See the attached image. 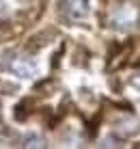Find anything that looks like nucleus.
<instances>
[{"label":"nucleus","instance_id":"f257e3e1","mask_svg":"<svg viewBox=\"0 0 140 149\" xmlns=\"http://www.w3.org/2000/svg\"><path fill=\"white\" fill-rule=\"evenodd\" d=\"M63 9L71 19H82L89 15V0H63Z\"/></svg>","mask_w":140,"mask_h":149},{"label":"nucleus","instance_id":"f03ea898","mask_svg":"<svg viewBox=\"0 0 140 149\" xmlns=\"http://www.w3.org/2000/svg\"><path fill=\"white\" fill-rule=\"evenodd\" d=\"M11 69L19 76V78H33V76L37 74V65H35L33 61H28V58H15Z\"/></svg>","mask_w":140,"mask_h":149},{"label":"nucleus","instance_id":"7ed1b4c3","mask_svg":"<svg viewBox=\"0 0 140 149\" xmlns=\"http://www.w3.org/2000/svg\"><path fill=\"white\" fill-rule=\"evenodd\" d=\"M136 22V11H134L132 7H123L121 11L114 15V26H129V24Z\"/></svg>","mask_w":140,"mask_h":149},{"label":"nucleus","instance_id":"20e7f679","mask_svg":"<svg viewBox=\"0 0 140 149\" xmlns=\"http://www.w3.org/2000/svg\"><path fill=\"white\" fill-rule=\"evenodd\" d=\"M26 147H43L45 143H43V138L41 136H35V134H30V136H26Z\"/></svg>","mask_w":140,"mask_h":149},{"label":"nucleus","instance_id":"39448f33","mask_svg":"<svg viewBox=\"0 0 140 149\" xmlns=\"http://www.w3.org/2000/svg\"><path fill=\"white\" fill-rule=\"evenodd\" d=\"M2 13H4V2L0 0V15H2Z\"/></svg>","mask_w":140,"mask_h":149},{"label":"nucleus","instance_id":"423d86ee","mask_svg":"<svg viewBox=\"0 0 140 149\" xmlns=\"http://www.w3.org/2000/svg\"><path fill=\"white\" fill-rule=\"evenodd\" d=\"M134 84H136V86H138V89H140V78H138L136 82H134Z\"/></svg>","mask_w":140,"mask_h":149}]
</instances>
